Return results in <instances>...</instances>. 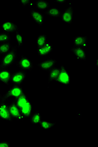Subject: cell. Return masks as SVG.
Here are the masks:
<instances>
[{
	"label": "cell",
	"mask_w": 98,
	"mask_h": 147,
	"mask_svg": "<svg viewBox=\"0 0 98 147\" xmlns=\"http://www.w3.org/2000/svg\"><path fill=\"white\" fill-rule=\"evenodd\" d=\"M11 143L9 141H0V147H9L10 146Z\"/></svg>",
	"instance_id": "83f0119b"
},
{
	"label": "cell",
	"mask_w": 98,
	"mask_h": 147,
	"mask_svg": "<svg viewBox=\"0 0 98 147\" xmlns=\"http://www.w3.org/2000/svg\"><path fill=\"white\" fill-rule=\"evenodd\" d=\"M1 69V67H0V69Z\"/></svg>",
	"instance_id": "d6a6232c"
},
{
	"label": "cell",
	"mask_w": 98,
	"mask_h": 147,
	"mask_svg": "<svg viewBox=\"0 0 98 147\" xmlns=\"http://www.w3.org/2000/svg\"><path fill=\"white\" fill-rule=\"evenodd\" d=\"M12 72L8 69H0V82L5 85H9Z\"/></svg>",
	"instance_id": "5bb4252c"
},
{
	"label": "cell",
	"mask_w": 98,
	"mask_h": 147,
	"mask_svg": "<svg viewBox=\"0 0 98 147\" xmlns=\"http://www.w3.org/2000/svg\"><path fill=\"white\" fill-rule=\"evenodd\" d=\"M27 71H17L12 74L10 82L13 85H22L26 79Z\"/></svg>",
	"instance_id": "5b68a950"
},
{
	"label": "cell",
	"mask_w": 98,
	"mask_h": 147,
	"mask_svg": "<svg viewBox=\"0 0 98 147\" xmlns=\"http://www.w3.org/2000/svg\"><path fill=\"white\" fill-rule=\"evenodd\" d=\"M3 32L11 33V32H19V29L15 23L10 21H5L0 26Z\"/></svg>",
	"instance_id": "9c48e42d"
},
{
	"label": "cell",
	"mask_w": 98,
	"mask_h": 147,
	"mask_svg": "<svg viewBox=\"0 0 98 147\" xmlns=\"http://www.w3.org/2000/svg\"><path fill=\"white\" fill-rule=\"evenodd\" d=\"M76 117L77 118H81L83 117V113L82 111H78L76 113Z\"/></svg>",
	"instance_id": "f546056e"
},
{
	"label": "cell",
	"mask_w": 98,
	"mask_h": 147,
	"mask_svg": "<svg viewBox=\"0 0 98 147\" xmlns=\"http://www.w3.org/2000/svg\"><path fill=\"white\" fill-rule=\"evenodd\" d=\"M88 39L89 38L87 36L78 35L73 37L72 38L73 46L81 47L85 49L87 48Z\"/></svg>",
	"instance_id": "9a60e30c"
},
{
	"label": "cell",
	"mask_w": 98,
	"mask_h": 147,
	"mask_svg": "<svg viewBox=\"0 0 98 147\" xmlns=\"http://www.w3.org/2000/svg\"><path fill=\"white\" fill-rule=\"evenodd\" d=\"M20 70L25 71H32L34 64L31 60L23 54L19 55V59L16 64Z\"/></svg>",
	"instance_id": "3957f363"
},
{
	"label": "cell",
	"mask_w": 98,
	"mask_h": 147,
	"mask_svg": "<svg viewBox=\"0 0 98 147\" xmlns=\"http://www.w3.org/2000/svg\"><path fill=\"white\" fill-rule=\"evenodd\" d=\"M15 46L11 44V42H5L0 44V55H5L11 51Z\"/></svg>",
	"instance_id": "d6986e66"
},
{
	"label": "cell",
	"mask_w": 98,
	"mask_h": 147,
	"mask_svg": "<svg viewBox=\"0 0 98 147\" xmlns=\"http://www.w3.org/2000/svg\"><path fill=\"white\" fill-rule=\"evenodd\" d=\"M70 51L76 56V60L78 61H86L87 60V53L84 48L72 46L70 48Z\"/></svg>",
	"instance_id": "8fae6325"
},
{
	"label": "cell",
	"mask_w": 98,
	"mask_h": 147,
	"mask_svg": "<svg viewBox=\"0 0 98 147\" xmlns=\"http://www.w3.org/2000/svg\"><path fill=\"white\" fill-rule=\"evenodd\" d=\"M20 2L23 8L28 6H30V7H32L33 5L32 3L30 0H21L20 1Z\"/></svg>",
	"instance_id": "4316f807"
},
{
	"label": "cell",
	"mask_w": 98,
	"mask_h": 147,
	"mask_svg": "<svg viewBox=\"0 0 98 147\" xmlns=\"http://www.w3.org/2000/svg\"><path fill=\"white\" fill-rule=\"evenodd\" d=\"M17 46L9 53L3 55L1 60L0 67L1 69H8L18 62V51Z\"/></svg>",
	"instance_id": "6da1fadb"
},
{
	"label": "cell",
	"mask_w": 98,
	"mask_h": 147,
	"mask_svg": "<svg viewBox=\"0 0 98 147\" xmlns=\"http://www.w3.org/2000/svg\"><path fill=\"white\" fill-rule=\"evenodd\" d=\"M9 108L11 116L13 119H15L17 121H21L23 120L24 119L22 116L20 109L16 106L13 100L9 104Z\"/></svg>",
	"instance_id": "30bf717a"
},
{
	"label": "cell",
	"mask_w": 98,
	"mask_h": 147,
	"mask_svg": "<svg viewBox=\"0 0 98 147\" xmlns=\"http://www.w3.org/2000/svg\"><path fill=\"white\" fill-rule=\"evenodd\" d=\"M9 104L6 102H0V119L5 121L12 122L14 119L9 111Z\"/></svg>",
	"instance_id": "ba28073f"
},
{
	"label": "cell",
	"mask_w": 98,
	"mask_h": 147,
	"mask_svg": "<svg viewBox=\"0 0 98 147\" xmlns=\"http://www.w3.org/2000/svg\"><path fill=\"white\" fill-rule=\"evenodd\" d=\"M43 120L42 117L39 111H36L32 113L30 118V123L32 125H39Z\"/></svg>",
	"instance_id": "7402d4cb"
},
{
	"label": "cell",
	"mask_w": 98,
	"mask_h": 147,
	"mask_svg": "<svg viewBox=\"0 0 98 147\" xmlns=\"http://www.w3.org/2000/svg\"><path fill=\"white\" fill-rule=\"evenodd\" d=\"M73 13L72 2H70L68 8L62 12L61 20L66 24H71L73 22Z\"/></svg>",
	"instance_id": "8992f818"
},
{
	"label": "cell",
	"mask_w": 98,
	"mask_h": 147,
	"mask_svg": "<svg viewBox=\"0 0 98 147\" xmlns=\"http://www.w3.org/2000/svg\"><path fill=\"white\" fill-rule=\"evenodd\" d=\"M60 69L59 74L55 81L57 83L62 84L64 86H68L70 83V74L64 67V64H62L61 65Z\"/></svg>",
	"instance_id": "277c9868"
},
{
	"label": "cell",
	"mask_w": 98,
	"mask_h": 147,
	"mask_svg": "<svg viewBox=\"0 0 98 147\" xmlns=\"http://www.w3.org/2000/svg\"><path fill=\"white\" fill-rule=\"evenodd\" d=\"M57 59L53 58H49L45 60L42 61L37 64V67L40 69L46 72H49L54 67H56Z\"/></svg>",
	"instance_id": "52a82bcc"
},
{
	"label": "cell",
	"mask_w": 98,
	"mask_h": 147,
	"mask_svg": "<svg viewBox=\"0 0 98 147\" xmlns=\"http://www.w3.org/2000/svg\"><path fill=\"white\" fill-rule=\"evenodd\" d=\"M54 50L53 45L47 42L45 45L40 48H36V51L39 57H45Z\"/></svg>",
	"instance_id": "4fadbf2b"
},
{
	"label": "cell",
	"mask_w": 98,
	"mask_h": 147,
	"mask_svg": "<svg viewBox=\"0 0 98 147\" xmlns=\"http://www.w3.org/2000/svg\"><path fill=\"white\" fill-rule=\"evenodd\" d=\"M54 1L56 2L57 3L62 4L66 3L67 1L66 0H54Z\"/></svg>",
	"instance_id": "f1b7e54d"
},
{
	"label": "cell",
	"mask_w": 98,
	"mask_h": 147,
	"mask_svg": "<svg viewBox=\"0 0 98 147\" xmlns=\"http://www.w3.org/2000/svg\"><path fill=\"white\" fill-rule=\"evenodd\" d=\"M11 37L10 33L2 32H0V44L5 42H10Z\"/></svg>",
	"instance_id": "d4e9b609"
},
{
	"label": "cell",
	"mask_w": 98,
	"mask_h": 147,
	"mask_svg": "<svg viewBox=\"0 0 98 147\" xmlns=\"http://www.w3.org/2000/svg\"><path fill=\"white\" fill-rule=\"evenodd\" d=\"M13 100L16 106L20 109L27 103L29 99L27 95L24 93L19 97L13 98Z\"/></svg>",
	"instance_id": "ac0fdd59"
},
{
	"label": "cell",
	"mask_w": 98,
	"mask_h": 147,
	"mask_svg": "<svg viewBox=\"0 0 98 147\" xmlns=\"http://www.w3.org/2000/svg\"><path fill=\"white\" fill-rule=\"evenodd\" d=\"M35 5L38 10L44 11L51 7L50 3L46 0H37L35 1Z\"/></svg>",
	"instance_id": "44dd1931"
},
{
	"label": "cell",
	"mask_w": 98,
	"mask_h": 147,
	"mask_svg": "<svg viewBox=\"0 0 98 147\" xmlns=\"http://www.w3.org/2000/svg\"><path fill=\"white\" fill-rule=\"evenodd\" d=\"M2 98V95L0 92V102H1Z\"/></svg>",
	"instance_id": "4dcf8cb0"
},
{
	"label": "cell",
	"mask_w": 98,
	"mask_h": 147,
	"mask_svg": "<svg viewBox=\"0 0 98 147\" xmlns=\"http://www.w3.org/2000/svg\"><path fill=\"white\" fill-rule=\"evenodd\" d=\"M30 15L32 20L40 27L43 26L44 21V15L37 10L31 9L30 11Z\"/></svg>",
	"instance_id": "7c38bea8"
},
{
	"label": "cell",
	"mask_w": 98,
	"mask_h": 147,
	"mask_svg": "<svg viewBox=\"0 0 98 147\" xmlns=\"http://www.w3.org/2000/svg\"><path fill=\"white\" fill-rule=\"evenodd\" d=\"M62 11L59 8L56 6H52L47 10L44 11V13L46 15L54 18H58L60 17Z\"/></svg>",
	"instance_id": "e0dca14e"
},
{
	"label": "cell",
	"mask_w": 98,
	"mask_h": 147,
	"mask_svg": "<svg viewBox=\"0 0 98 147\" xmlns=\"http://www.w3.org/2000/svg\"><path fill=\"white\" fill-rule=\"evenodd\" d=\"M22 116L24 119L30 118L32 114L33 104L31 101L29 100L25 105L20 109Z\"/></svg>",
	"instance_id": "2e32d148"
},
{
	"label": "cell",
	"mask_w": 98,
	"mask_h": 147,
	"mask_svg": "<svg viewBox=\"0 0 98 147\" xmlns=\"http://www.w3.org/2000/svg\"><path fill=\"white\" fill-rule=\"evenodd\" d=\"M60 67H54L48 72V84L53 81H55L58 78L60 71Z\"/></svg>",
	"instance_id": "ffe728a7"
},
{
	"label": "cell",
	"mask_w": 98,
	"mask_h": 147,
	"mask_svg": "<svg viewBox=\"0 0 98 147\" xmlns=\"http://www.w3.org/2000/svg\"><path fill=\"white\" fill-rule=\"evenodd\" d=\"M15 40L17 43V45H16L18 49L21 47L23 43V38L22 34L19 32L16 33L15 35Z\"/></svg>",
	"instance_id": "484cf974"
},
{
	"label": "cell",
	"mask_w": 98,
	"mask_h": 147,
	"mask_svg": "<svg viewBox=\"0 0 98 147\" xmlns=\"http://www.w3.org/2000/svg\"><path fill=\"white\" fill-rule=\"evenodd\" d=\"M56 124L57 123L56 122H51L47 121L45 120H42L39 124V125L40 127L43 130L48 131L55 126Z\"/></svg>",
	"instance_id": "cb8c5ba5"
},
{
	"label": "cell",
	"mask_w": 98,
	"mask_h": 147,
	"mask_svg": "<svg viewBox=\"0 0 98 147\" xmlns=\"http://www.w3.org/2000/svg\"><path fill=\"white\" fill-rule=\"evenodd\" d=\"M98 58H97V60H96V66H97V67H98Z\"/></svg>",
	"instance_id": "1f68e13d"
},
{
	"label": "cell",
	"mask_w": 98,
	"mask_h": 147,
	"mask_svg": "<svg viewBox=\"0 0 98 147\" xmlns=\"http://www.w3.org/2000/svg\"><path fill=\"white\" fill-rule=\"evenodd\" d=\"M47 35L45 34H42L36 37V48L43 47L47 42Z\"/></svg>",
	"instance_id": "603a6c76"
},
{
	"label": "cell",
	"mask_w": 98,
	"mask_h": 147,
	"mask_svg": "<svg viewBox=\"0 0 98 147\" xmlns=\"http://www.w3.org/2000/svg\"><path fill=\"white\" fill-rule=\"evenodd\" d=\"M24 93L25 92L22 85H13L4 95H2L1 102H6L10 98H15Z\"/></svg>",
	"instance_id": "7a4b0ae2"
}]
</instances>
